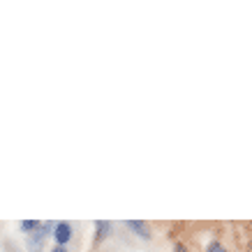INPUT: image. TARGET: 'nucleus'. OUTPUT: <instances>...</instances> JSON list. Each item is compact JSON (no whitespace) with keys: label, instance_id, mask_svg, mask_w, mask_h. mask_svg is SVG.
I'll list each match as a JSON object with an SVG mask.
<instances>
[{"label":"nucleus","instance_id":"nucleus-1","mask_svg":"<svg viewBox=\"0 0 252 252\" xmlns=\"http://www.w3.org/2000/svg\"><path fill=\"white\" fill-rule=\"evenodd\" d=\"M54 238L61 245H65L69 238H72V227H69L67 222H58V224H56V231H54Z\"/></svg>","mask_w":252,"mask_h":252},{"label":"nucleus","instance_id":"nucleus-2","mask_svg":"<svg viewBox=\"0 0 252 252\" xmlns=\"http://www.w3.org/2000/svg\"><path fill=\"white\" fill-rule=\"evenodd\" d=\"M44 238H46V234L37 227V229L31 234V238H28V250H31V252H39V250H42V245H44Z\"/></svg>","mask_w":252,"mask_h":252},{"label":"nucleus","instance_id":"nucleus-3","mask_svg":"<svg viewBox=\"0 0 252 252\" xmlns=\"http://www.w3.org/2000/svg\"><path fill=\"white\" fill-rule=\"evenodd\" d=\"M95 227H97V234H95V241H104L109 236V231H111V222L109 220H97L95 222Z\"/></svg>","mask_w":252,"mask_h":252},{"label":"nucleus","instance_id":"nucleus-4","mask_svg":"<svg viewBox=\"0 0 252 252\" xmlns=\"http://www.w3.org/2000/svg\"><path fill=\"white\" fill-rule=\"evenodd\" d=\"M127 227H130L132 231H137L141 238H151V231H148V227H146V222H139V220H127Z\"/></svg>","mask_w":252,"mask_h":252},{"label":"nucleus","instance_id":"nucleus-5","mask_svg":"<svg viewBox=\"0 0 252 252\" xmlns=\"http://www.w3.org/2000/svg\"><path fill=\"white\" fill-rule=\"evenodd\" d=\"M37 227H39L37 220H23V222H21V229H23V231H35Z\"/></svg>","mask_w":252,"mask_h":252},{"label":"nucleus","instance_id":"nucleus-6","mask_svg":"<svg viewBox=\"0 0 252 252\" xmlns=\"http://www.w3.org/2000/svg\"><path fill=\"white\" fill-rule=\"evenodd\" d=\"M206 252H227V250H224V248H222L220 243H211V245H208V250H206Z\"/></svg>","mask_w":252,"mask_h":252},{"label":"nucleus","instance_id":"nucleus-7","mask_svg":"<svg viewBox=\"0 0 252 252\" xmlns=\"http://www.w3.org/2000/svg\"><path fill=\"white\" fill-rule=\"evenodd\" d=\"M176 252H185V248L183 245H176Z\"/></svg>","mask_w":252,"mask_h":252},{"label":"nucleus","instance_id":"nucleus-8","mask_svg":"<svg viewBox=\"0 0 252 252\" xmlns=\"http://www.w3.org/2000/svg\"><path fill=\"white\" fill-rule=\"evenodd\" d=\"M54 252H65V250H63V248H56V250Z\"/></svg>","mask_w":252,"mask_h":252}]
</instances>
